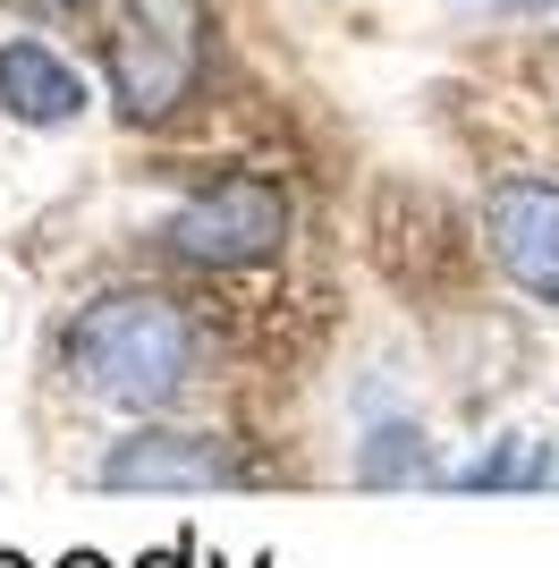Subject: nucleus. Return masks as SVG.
Listing matches in <instances>:
<instances>
[{
	"label": "nucleus",
	"instance_id": "13",
	"mask_svg": "<svg viewBox=\"0 0 559 568\" xmlns=\"http://www.w3.org/2000/svg\"><path fill=\"white\" fill-rule=\"evenodd\" d=\"M0 568H26V560H18V551H0Z\"/></svg>",
	"mask_w": 559,
	"mask_h": 568
},
{
	"label": "nucleus",
	"instance_id": "1",
	"mask_svg": "<svg viewBox=\"0 0 559 568\" xmlns=\"http://www.w3.org/2000/svg\"><path fill=\"white\" fill-rule=\"evenodd\" d=\"M195 356H204V339L170 297H93L69 323V339H60V365L77 374V390H93L111 407L179 399Z\"/></svg>",
	"mask_w": 559,
	"mask_h": 568
},
{
	"label": "nucleus",
	"instance_id": "10",
	"mask_svg": "<svg viewBox=\"0 0 559 568\" xmlns=\"http://www.w3.org/2000/svg\"><path fill=\"white\" fill-rule=\"evenodd\" d=\"M60 568H111V560H102V551H69Z\"/></svg>",
	"mask_w": 559,
	"mask_h": 568
},
{
	"label": "nucleus",
	"instance_id": "2",
	"mask_svg": "<svg viewBox=\"0 0 559 568\" xmlns=\"http://www.w3.org/2000/svg\"><path fill=\"white\" fill-rule=\"evenodd\" d=\"M204 77V0H128L111 26V111L162 128Z\"/></svg>",
	"mask_w": 559,
	"mask_h": 568
},
{
	"label": "nucleus",
	"instance_id": "3",
	"mask_svg": "<svg viewBox=\"0 0 559 568\" xmlns=\"http://www.w3.org/2000/svg\"><path fill=\"white\" fill-rule=\"evenodd\" d=\"M170 255L179 263H204V272H237V263H263L288 237V195L272 179H221L204 187L195 204L170 213Z\"/></svg>",
	"mask_w": 559,
	"mask_h": 568
},
{
	"label": "nucleus",
	"instance_id": "6",
	"mask_svg": "<svg viewBox=\"0 0 559 568\" xmlns=\"http://www.w3.org/2000/svg\"><path fill=\"white\" fill-rule=\"evenodd\" d=\"M0 102H9V119H26V128H69V119L85 111V77L51 43L18 34V43H0Z\"/></svg>",
	"mask_w": 559,
	"mask_h": 568
},
{
	"label": "nucleus",
	"instance_id": "9",
	"mask_svg": "<svg viewBox=\"0 0 559 568\" xmlns=\"http://www.w3.org/2000/svg\"><path fill=\"white\" fill-rule=\"evenodd\" d=\"M136 568H195V544H170V551H144Z\"/></svg>",
	"mask_w": 559,
	"mask_h": 568
},
{
	"label": "nucleus",
	"instance_id": "7",
	"mask_svg": "<svg viewBox=\"0 0 559 568\" xmlns=\"http://www.w3.org/2000/svg\"><path fill=\"white\" fill-rule=\"evenodd\" d=\"M542 475H551V450L526 442V433H509V442H500L491 458H475L458 484H466V493H500V484H542Z\"/></svg>",
	"mask_w": 559,
	"mask_h": 568
},
{
	"label": "nucleus",
	"instance_id": "11",
	"mask_svg": "<svg viewBox=\"0 0 559 568\" xmlns=\"http://www.w3.org/2000/svg\"><path fill=\"white\" fill-rule=\"evenodd\" d=\"M500 9H535V18H542V9H551V0H500Z\"/></svg>",
	"mask_w": 559,
	"mask_h": 568
},
{
	"label": "nucleus",
	"instance_id": "4",
	"mask_svg": "<svg viewBox=\"0 0 559 568\" xmlns=\"http://www.w3.org/2000/svg\"><path fill=\"white\" fill-rule=\"evenodd\" d=\"M484 221H491V246L509 263V281L535 288L542 306H559V187L551 179H500Z\"/></svg>",
	"mask_w": 559,
	"mask_h": 568
},
{
	"label": "nucleus",
	"instance_id": "5",
	"mask_svg": "<svg viewBox=\"0 0 559 568\" xmlns=\"http://www.w3.org/2000/svg\"><path fill=\"white\" fill-rule=\"evenodd\" d=\"M237 458L204 433H136L102 458V484L111 493H195V484H230Z\"/></svg>",
	"mask_w": 559,
	"mask_h": 568
},
{
	"label": "nucleus",
	"instance_id": "8",
	"mask_svg": "<svg viewBox=\"0 0 559 568\" xmlns=\"http://www.w3.org/2000/svg\"><path fill=\"white\" fill-rule=\"evenodd\" d=\"M365 484H433V450H424V433H373L365 450Z\"/></svg>",
	"mask_w": 559,
	"mask_h": 568
},
{
	"label": "nucleus",
	"instance_id": "12",
	"mask_svg": "<svg viewBox=\"0 0 559 568\" xmlns=\"http://www.w3.org/2000/svg\"><path fill=\"white\" fill-rule=\"evenodd\" d=\"M26 9H77V0H26Z\"/></svg>",
	"mask_w": 559,
	"mask_h": 568
}]
</instances>
